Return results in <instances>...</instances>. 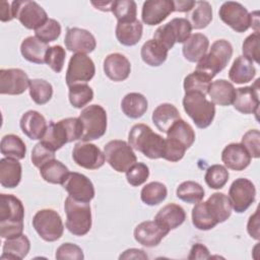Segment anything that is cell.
<instances>
[{"mask_svg": "<svg viewBox=\"0 0 260 260\" xmlns=\"http://www.w3.org/2000/svg\"><path fill=\"white\" fill-rule=\"evenodd\" d=\"M83 126L79 118H66L58 122H50L41 142L53 151L66 143L81 139Z\"/></svg>", "mask_w": 260, "mask_h": 260, "instance_id": "obj_1", "label": "cell"}, {"mask_svg": "<svg viewBox=\"0 0 260 260\" xmlns=\"http://www.w3.org/2000/svg\"><path fill=\"white\" fill-rule=\"evenodd\" d=\"M128 143L150 159L162 158L165 138L154 133L148 125L135 124L128 134Z\"/></svg>", "mask_w": 260, "mask_h": 260, "instance_id": "obj_2", "label": "cell"}, {"mask_svg": "<svg viewBox=\"0 0 260 260\" xmlns=\"http://www.w3.org/2000/svg\"><path fill=\"white\" fill-rule=\"evenodd\" d=\"M233 56L232 44L223 39L216 40L206 53L198 62L196 71L202 72L213 78L217 73L225 68Z\"/></svg>", "mask_w": 260, "mask_h": 260, "instance_id": "obj_3", "label": "cell"}, {"mask_svg": "<svg viewBox=\"0 0 260 260\" xmlns=\"http://www.w3.org/2000/svg\"><path fill=\"white\" fill-rule=\"evenodd\" d=\"M66 229L74 236H84L91 229V208L89 202H82L68 196L65 199Z\"/></svg>", "mask_w": 260, "mask_h": 260, "instance_id": "obj_4", "label": "cell"}, {"mask_svg": "<svg viewBox=\"0 0 260 260\" xmlns=\"http://www.w3.org/2000/svg\"><path fill=\"white\" fill-rule=\"evenodd\" d=\"M183 108L187 115L193 120L197 128L205 129L211 125L215 116V106L211 101L200 92L185 93Z\"/></svg>", "mask_w": 260, "mask_h": 260, "instance_id": "obj_5", "label": "cell"}, {"mask_svg": "<svg viewBox=\"0 0 260 260\" xmlns=\"http://www.w3.org/2000/svg\"><path fill=\"white\" fill-rule=\"evenodd\" d=\"M79 120L83 126L81 141L89 142L105 135L107 131V113L100 105H90L79 114Z\"/></svg>", "mask_w": 260, "mask_h": 260, "instance_id": "obj_6", "label": "cell"}, {"mask_svg": "<svg viewBox=\"0 0 260 260\" xmlns=\"http://www.w3.org/2000/svg\"><path fill=\"white\" fill-rule=\"evenodd\" d=\"M32 226L46 242L59 240L64 233V224L60 214L53 209H41L32 218Z\"/></svg>", "mask_w": 260, "mask_h": 260, "instance_id": "obj_7", "label": "cell"}, {"mask_svg": "<svg viewBox=\"0 0 260 260\" xmlns=\"http://www.w3.org/2000/svg\"><path fill=\"white\" fill-rule=\"evenodd\" d=\"M13 18L27 29H37L41 27L49 18L45 9L36 1L16 0L11 3Z\"/></svg>", "mask_w": 260, "mask_h": 260, "instance_id": "obj_8", "label": "cell"}, {"mask_svg": "<svg viewBox=\"0 0 260 260\" xmlns=\"http://www.w3.org/2000/svg\"><path fill=\"white\" fill-rule=\"evenodd\" d=\"M104 154L107 162L118 173L126 171L137 162L133 148L124 140H111L104 146Z\"/></svg>", "mask_w": 260, "mask_h": 260, "instance_id": "obj_9", "label": "cell"}, {"mask_svg": "<svg viewBox=\"0 0 260 260\" xmlns=\"http://www.w3.org/2000/svg\"><path fill=\"white\" fill-rule=\"evenodd\" d=\"M95 73V66L93 61L85 54L76 53L71 56L67 71L66 84L71 86L77 83H86L92 79Z\"/></svg>", "mask_w": 260, "mask_h": 260, "instance_id": "obj_10", "label": "cell"}, {"mask_svg": "<svg viewBox=\"0 0 260 260\" xmlns=\"http://www.w3.org/2000/svg\"><path fill=\"white\" fill-rule=\"evenodd\" d=\"M228 197L233 209L238 213H242L255 201L256 188L250 180L246 178H239L232 183Z\"/></svg>", "mask_w": 260, "mask_h": 260, "instance_id": "obj_11", "label": "cell"}, {"mask_svg": "<svg viewBox=\"0 0 260 260\" xmlns=\"http://www.w3.org/2000/svg\"><path fill=\"white\" fill-rule=\"evenodd\" d=\"M220 19L237 32H245L250 28V13L239 2L226 1L219 8Z\"/></svg>", "mask_w": 260, "mask_h": 260, "instance_id": "obj_12", "label": "cell"}, {"mask_svg": "<svg viewBox=\"0 0 260 260\" xmlns=\"http://www.w3.org/2000/svg\"><path fill=\"white\" fill-rule=\"evenodd\" d=\"M72 158L77 166L86 170H98L106 160L104 152L95 144L83 141L74 145Z\"/></svg>", "mask_w": 260, "mask_h": 260, "instance_id": "obj_13", "label": "cell"}, {"mask_svg": "<svg viewBox=\"0 0 260 260\" xmlns=\"http://www.w3.org/2000/svg\"><path fill=\"white\" fill-rule=\"evenodd\" d=\"M63 188L67 191L70 197L82 202H90L94 197V187L92 182L83 174L72 172L68 174Z\"/></svg>", "mask_w": 260, "mask_h": 260, "instance_id": "obj_14", "label": "cell"}, {"mask_svg": "<svg viewBox=\"0 0 260 260\" xmlns=\"http://www.w3.org/2000/svg\"><path fill=\"white\" fill-rule=\"evenodd\" d=\"M27 74L19 68L0 70V93L18 95L23 93L29 85Z\"/></svg>", "mask_w": 260, "mask_h": 260, "instance_id": "obj_15", "label": "cell"}, {"mask_svg": "<svg viewBox=\"0 0 260 260\" xmlns=\"http://www.w3.org/2000/svg\"><path fill=\"white\" fill-rule=\"evenodd\" d=\"M259 81L256 79L251 86H244L236 88L235 99L233 102L234 108L242 114L258 115L259 111Z\"/></svg>", "mask_w": 260, "mask_h": 260, "instance_id": "obj_16", "label": "cell"}, {"mask_svg": "<svg viewBox=\"0 0 260 260\" xmlns=\"http://www.w3.org/2000/svg\"><path fill=\"white\" fill-rule=\"evenodd\" d=\"M169 230L155 220H145L134 229L135 241L144 247H155L169 234Z\"/></svg>", "mask_w": 260, "mask_h": 260, "instance_id": "obj_17", "label": "cell"}, {"mask_svg": "<svg viewBox=\"0 0 260 260\" xmlns=\"http://www.w3.org/2000/svg\"><path fill=\"white\" fill-rule=\"evenodd\" d=\"M65 47L68 51L80 54L91 53L96 47V41L93 35L83 28L69 27L67 28L64 39Z\"/></svg>", "mask_w": 260, "mask_h": 260, "instance_id": "obj_18", "label": "cell"}, {"mask_svg": "<svg viewBox=\"0 0 260 260\" xmlns=\"http://www.w3.org/2000/svg\"><path fill=\"white\" fill-rule=\"evenodd\" d=\"M172 12H174L172 0H147L142 5L141 18L147 25H156L161 23Z\"/></svg>", "mask_w": 260, "mask_h": 260, "instance_id": "obj_19", "label": "cell"}, {"mask_svg": "<svg viewBox=\"0 0 260 260\" xmlns=\"http://www.w3.org/2000/svg\"><path fill=\"white\" fill-rule=\"evenodd\" d=\"M24 207L22 202L11 194L0 195V224L23 223Z\"/></svg>", "mask_w": 260, "mask_h": 260, "instance_id": "obj_20", "label": "cell"}, {"mask_svg": "<svg viewBox=\"0 0 260 260\" xmlns=\"http://www.w3.org/2000/svg\"><path fill=\"white\" fill-rule=\"evenodd\" d=\"M104 72L113 81H124L131 72L130 61L120 53L110 54L104 60Z\"/></svg>", "mask_w": 260, "mask_h": 260, "instance_id": "obj_21", "label": "cell"}, {"mask_svg": "<svg viewBox=\"0 0 260 260\" xmlns=\"http://www.w3.org/2000/svg\"><path fill=\"white\" fill-rule=\"evenodd\" d=\"M19 126L23 134L29 139L41 140L47 130L48 124L45 117L41 113L29 110L21 116Z\"/></svg>", "mask_w": 260, "mask_h": 260, "instance_id": "obj_22", "label": "cell"}, {"mask_svg": "<svg viewBox=\"0 0 260 260\" xmlns=\"http://www.w3.org/2000/svg\"><path fill=\"white\" fill-rule=\"evenodd\" d=\"M251 156L241 143H230L221 152V160L228 169L243 171L251 162Z\"/></svg>", "mask_w": 260, "mask_h": 260, "instance_id": "obj_23", "label": "cell"}, {"mask_svg": "<svg viewBox=\"0 0 260 260\" xmlns=\"http://www.w3.org/2000/svg\"><path fill=\"white\" fill-rule=\"evenodd\" d=\"M209 47L208 38L200 32L191 35L184 43L182 52L185 59L189 62H198L206 53Z\"/></svg>", "mask_w": 260, "mask_h": 260, "instance_id": "obj_24", "label": "cell"}, {"mask_svg": "<svg viewBox=\"0 0 260 260\" xmlns=\"http://www.w3.org/2000/svg\"><path fill=\"white\" fill-rule=\"evenodd\" d=\"M186 219L184 208L176 203H169L161 207L154 216V220L169 231L179 228Z\"/></svg>", "mask_w": 260, "mask_h": 260, "instance_id": "obj_25", "label": "cell"}, {"mask_svg": "<svg viewBox=\"0 0 260 260\" xmlns=\"http://www.w3.org/2000/svg\"><path fill=\"white\" fill-rule=\"evenodd\" d=\"M22 168L18 159L3 157L0 159V184L4 188H15L21 180Z\"/></svg>", "mask_w": 260, "mask_h": 260, "instance_id": "obj_26", "label": "cell"}, {"mask_svg": "<svg viewBox=\"0 0 260 260\" xmlns=\"http://www.w3.org/2000/svg\"><path fill=\"white\" fill-rule=\"evenodd\" d=\"M48 49V44L41 41L36 36L25 38L20 45V53L22 57L25 60L36 64L45 63Z\"/></svg>", "mask_w": 260, "mask_h": 260, "instance_id": "obj_27", "label": "cell"}, {"mask_svg": "<svg viewBox=\"0 0 260 260\" xmlns=\"http://www.w3.org/2000/svg\"><path fill=\"white\" fill-rule=\"evenodd\" d=\"M236 88L230 81L225 79H217L210 83L207 94L214 105L230 106L235 99Z\"/></svg>", "mask_w": 260, "mask_h": 260, "instance_id": "obj_28", "label": "cell"}, {"mask_svg": "<svg viewBox=\"0 0 260 260\" xmlns=\"http://www.w3.org/2000/svg\"><path fill=\"white\" fill-rule=\"evenodd\" d=\"M152 122L155 127L162 133H167L171 126L181 119L178 109L169 103H164L157 106L152 112Z\"/></svg>", "mask_w": 260, "mask_h": 260, "instance_id": "obj_29", "label": "cell"}, {"mask_svg": "<svg viewBox=\"0 0 260 260\" xmlns=\"http://www.w3.org/2000/svg\"><path fill=\"white\" fill-rule=\"evenodd\" d=\"M205 204L209 213L217 223L225 221L232 214L233 207L231 201L223 193H213L205 201Z\"/></svg>", "mask_w": 260, "mask_h": 260, "instance_id": "obj_30", "label": "cell"}, {"mask_svg": "<svg viewBox=\"0 0 260 260\" xmlns=\"http://www.w3.org/2000/svg\"><path fill=\"white\" fill-rule=\"evenodd\" d=\"M143 25L141 21L118 22L116 25V38L120 44L131 47L135 46L142 38Z\"/></svg>", "mask_w": 260, "mask_h": 260, "instance_id": "obj_31", "label": "cell"}, {"mask_svg": "<svg viewBox=\"0 0 260 260\" xmlns=\"http://www.w3.org/2000/svg\"><path fill=\"white\" fill-rule=\"evenodd\" d=\"M30 249V242L25 235H20L15 238L6 239L2 248L1 259H12V260H20L26 257Z\"/></svg>", "mask_w": 260, "mask_h": 260, "instance_id": "obj_32", "label": "cell"}, {"mask_svg": "<svg viewBox=\"0 0 260 260\" xmlns=\"http://www.w3.org/2000/svg\"><path fill=\"white\" fill-rule=\"evenodd\" d=\"M256 69L253 62L245 58L244 56H239L234 62L229 70V78L231 81L237 84H244L252 81L255 77Z\"/></svg>", "mask_w": 260, "mask_h": 260, "instance_id": "obj_33", "label": "cell"}, {"mask_svg": "<svg viewBox=\"0 0 260 260\" xmlns=\"http://www.w3.org/2000/svg\"><path fill=\"white\" fill-rule=\"evenodd\" d=\"M148 108V102L146 98L139 92L127 93L122 102V112L130 119H138L142 117Z\"/></svg>", "mask_w": 260, "mask_h": 260, "instance_id": "obj_34", "label": "cell"}, {"mask_svg": "<svg viewBox=\"0 0 260 260\" xmlns=\"http://www.w3.org/2000/svg\"><path fill=\"white\" fill-rule=\"evenodd\" d=\"M168 52L169 50L152 39L142 45L140 55L145 64L151 67H157L165 63L168 58Z\"/></svg>", "mask_w": 260, "mask_h": 260, "instance_id": "obj_35", "label": "cell"}, {"mask_svg": "<svg viewBox=\"0 0 260 260\" xmlns=\"http://www.w3.org/2000/svg\"><path fill=\"white\" fill-rule=\"evenodd\" d=\"M69 174L68 168L56 158L47 161L40 168V175L42 178L51 184L62 185Z\"/></svg>", "mask_w": 260, "mask_h": 260, "instance_id": "obj_36", "label": "cell"}, {"mask_svg": "<svg viewBox=\"0 0 260 260\" xmlns=\"http://www.w3.org/2000/svg\"><path fill=\"white\" fill-rule=\"evenodd\" d=\"M0 151L5 157L22 159L26 153V146L22 139L14 134L4 135L0 142Z\"/></svg>", "mask_w": 260, "mask_h": 260, "instance_id": "obj_37", "label": "cell"}, {"mask_svg": "<svg viewBox=\"0 0 260 260\" xmlns=\"http://www.w3.org/2000/svg\"><path fill=\"white\" fill-rule=\"evenodd\" d=\"M167 137L179 141L188 149L195 141V132L190 124L183 119H179L168 130Z\"/></svg>", "mask_w": 260, "mask_h": 260, "instance_id": "obj_38", "label": "cell"}, {"mask_svg": "<svg viewBox=\"0 0 260 260\" xmlns=\"http://www.w3.org/2000/svg\"><path fill=\"white\" fill-rule=\"evenodd\" d=\"M167 187L160 182H150L146 184L140 192L141 201L149 206L161 203L167 198Z\"/></svg>", "mask_w": 260, "mask_h": 260, "instance_id": "obj_39", "label": "cell"}, {"mask_svg": "<svg viewBox=\"0 0 260 260\" xmlns=\"http://www.w3.org/2000/svg\"><path fill=\"white\" fill-rule=\"evenodd\" d=\"M203 187L194 181H185L181 183L176 191V195L179 199L190 204H196L200 202L204 197Z\"/></svg>", "mask_w": 260, "mask_h": 260, "instance_id": "obj_40", "label": "cell"}, {"mask_svg": "<svg viewBox=\"0 0 260 260\" xmlns=\"http://www.w3.org/2000/svg\"><path fill=\"white\" fill-rule=\"evenodd\" d=\"M211 81L212 78H210L208 75L195 70L184 78L183 86L185 93L200 92L206 95Z\"/></svg>", "mask_w": 260, "mask_h": 260, "instance_id": "obj_41", "label": "cell"}, {"mask_svg": "<svg viewBox=\"0 0 260 260\" xmlns=\"http://www.w3.org/2000/svg\"><path fill=\"white\" fill-rule=\"evenodd\" d=\"M28 91L31 100L37 105H45L52 99L53 86L45 79L35 78L29 80Z\"/></svg>", "mask_w": 260, "mask_h": 260, "instance_id": "obj_42", "label": "cell"}, {"mask_svg": "<svg viewBox=\"0 0 260 260\" xmlns=\"http://www.w3.org/2000/svg\"><path fill=\"white\" fill-rule=\"evenodd\" d=\"M189 20L192 29L205 28L212 20V7L207 1H196L195 8Z\"/></svg>", "mask_w": 260, "mask_h": 260, "instance_id": "obj_43", "label": "cell"}, {"mask_svg": "<svg viewBox=\"0 0 260 260\" xmlns=\"http://www.w3.org/2000/svg\"><path fill=\"white\" fill-rule=\"evenodd\" d=\"M68 98L70 104L76 108L81 109L89 104L93 99V90L86 83H77L69 86Z\"/></svg>", "mask_w": 260, "mask_h": 260, "instance_id": "obj_44", "label": "cell"}, {"mask_svg": "<svg viewBox=\"0 0 260 260\" xmlns=\"http://www.w3.org/2000/svg\"><path fill=\"white\" fill-rule=\"evenodd\" d=\"M192 223L200 231H209L213 229L217 222L209 213L205 202H198L192 209Z\"/></svg>", "mask_w": 260, "mask_h": 260, "instance_id": "obj_45", "label": "cell"}, {"mask_svg": "<svg viewBox=\"0 0 260 260\" xmlns=\"http://www.w3.org/2000/svg\"><path fill=\"white\" fill-rule=\"evenodd\" d=\"M118 22H129L136 20L137 6L133 0H116L113 2L112 10Z\"/></svg>", "mask_w": 260, "mask_h": 260, "instance_id": "obj_46", "label": "cell"}, {"mask_svg": "<svg viewBox=\"0 0 260 260\" xmlns=\"http://www.w3.org/2000/svg\"><path fill=\"white\" fill-rule=\"evenodd\" d=\"M229 171L224 166L212 165L205 173L204 180L206 185L211 189H221L229 181Z\"/></svg>", "mask_w": 260, "mask_h": 260, "instance_id": "obj_47", "label": "cell"}, {"mask_svg": "<svg viewBox=\"0 0 260 260\" xmlns=\"http://www.w3.org/2000/svg\"><path fill=\"white\" fill-rule=\"evenodd\" d=\"M36 37L45 43L56 41L61 34L60 23L53 18H49L41 27L35 30Z\"/></svg>", "mask_w": 260, "mask_h": 260, "instance_id": "obj_48", "label": "cell"}, {"mask_svg": "<svg viewBox=\"0 0 260 260\" xmlns=\"http://www.w3.org/2000/svg\"><path fill=\"white\" fill-rule=\"evenodd\" d=\"M66 52L65 49L60 45H55L52 47H49L45 63L56 73H60L63 69L64 62H65Z\"/></svg>", "mask_w": 260, "mask_h": 260, "instance_id": "obj_49", "label": "cell"}, {"mask_svg": "<svg viewBox=\"0 0 260 260\" xmlns=\"http://www.w3.org/2000/svg\"><path fill=\"white\" fill-rule=\"evenodd\" d=\"M259 47H260V34L259 32H252L249 35L242 46L243 56L250 60L251 62H255L259 64Z\"/></svg>", "mask_w": 260, "mask_h": 260, "instance_id": "obj_50", "label": "cell"}, {"mask_svg": "<svg viewBox=\"0 0 260 260\" xmlns=\"http://www.w3.org/2000/svg\"><path fill=\"white\" fill-rule=\"evenodd\" d=\"M149 177V169L143 162H135L126 171L127 182L134 187H138L146 182Z\"/></svg>", "mask_w": 260, "mask_h": 260, "instance_id": "obj_51", "label": "cell"}, {"mask_svg": "<svg viewBox=\"0 0 260 260\" xmlns=\"http://www.w3.org/2000/svg\"><path fill=\"white\" fill-rule=\"evenodd\" d=\"M186 147L179 141L172 138H165V146L162 152V158L169 161H179L181 160L186 152Z\"/></svg>", "mask_w": 260, "mask_h": 260, "instance_id": "obj_52", "label": "cell"}, {"mask_svg": "<svg viewBox=\"0 0 260 260\" xmlns=\"http://www.w3.org/2000/svg\"><path fill=\"white\" fill-rule=\"evenodd\" d=\"M241 144L246 148L251 157L260 156V132L257 129L248 130L242 137Z\"/></svg>", "mask_w": 260, "mask_h": 260, "instance_id": "obj_53", "label": "cell"}, {"mask_svg": "<svg viewBox=\"0 0 260 260\" xmlns=\"http://www.w3.org/2000/svg\"><path fill=\"white\" fill-rule=\"evenodd\" d=\"M172 25L176 37V43H184L190 36L192 31V26L190 21L184 17H176L169 21Z\"/></svg>", "mask_w": 260, "mask_h": 260, "instance_id": "obj_54", "label": "cell"}, {"mask_svg": "<svg viewBox=\"0 0 260 260\" xmlns=\"http://www.w3.org/2000/svg\"><path fill=\"white\" fill-rule=\"evenodd\" d=\"M153 40L162 45L167 50H170L174 47L176 44V37L170 22H167L166 24H162L155 29L153 34Z\"/></svg>", "mask_w": 260, "mask_h": 260, "instance_id": "obj_55", "label": "cell"}, {"mask_svg": "<svg viewBox=\"0 0 260 260\" xmlns=\"http://www.w3.org/2000/svg\"><path fill=\"white\" fill-rule=\"evenodd\" d=\"M54 158H55V151L48 148L41 141L39 143H37L31 150L30 159H31L32 165L36 168L40 169L47 161L54 159Z\"/></svg>", "mask_w": 260, "mask_h": 260, "instance_id": "obj_56", "label": "cell"}, {"mask_svg": "<svg viewBox=\"0 0 260 260\" xmlns=\"http://www.w3.org/2000/svg\"><path fill=\"white\" fill-rule=\"evenodd\" d=\"M55 258L58 260H82L84 258L82 249L72 243H64L58 247Z\"/></svg>", "mask_w": 260, "mask_h": 260, "instance_id": "obj_57", "label": "cell"}, {"mask_svg": "<svg viewBox=\"0 0 260 260\" xmlns=\"http://www.w3.org/2000/svg\"><path fill=\"white\" fill-rule=\"evenodd\" d=\"M247 231L250 237H252L255 240H259L260 233H259V211L258 209L255 211L254 214H252L249 217L248 223H247Z\"/></svg>", "mask_w": 260, "mask_h": 260, "instance_id": "obj_58", "label": "cell"}, {"mask_svg": "<svg viewBox=\"0 0 260 260\" xmlns=\"http://www.w3.org/2000/svg\"><path fill=\"white\" fill-rule=\"evenodd\" d=\"M210 257L211 256L207 247L200 243H197L192 246L188 259H209Z\"/></svg>", "mask_w": 260, "mask_h": 260, "instance_id": "obj_59", "label": "cell"}, {"mask_svg": "<svg viewBox=\"0 0 260 260\" xmlns=\"http://www.w3.org/2000/svg\"><path fill=\"white\" fill-rule=\"evenodd\" d=\"M147 258H148V256L144 253L143 250L135 249V248L127 249L119 256L120 260H122V259H147Z\"/></svg>", "mask_w": 260, "mask_h": 260, "instance_id": "obj_60", "label": "cell"}, {"mask_svg": "<svg viewBox=\"0 0 260 260\" xmlns=\"http://www.w3.org/2000/svg\"><path fill=\"white\" fill-rule=\"evenodd\" d=\"M174 3V11L177 12H188L193 9L196 5V1L194 0H176Z\"/></svg>", "mask_w": 260, "mask_h": 260, "instance_id": "obj_61", "label": "cell"}, {"mask_svg": "<svg viewBox=\"0 0 260 260\" xmlns=\"http://www.w3.org/2000/svg\"><path fill=\"white\" fill-rule=\"evenodd\" d=\"M13 19L12 15V9L11 6L9 5L8 2L6 1H1V6H0V20L2 22L10 21Z\"/></svg>", "mask_w": 260, "mask_h": 260, "instance_id": "obj_62", "label": "cell"}, {"mask_svg": "<svg viewBox=\"0 0 260 260\" xmlns=\"http://www.w3.org/2000/svg\"><path fill=\"white\" fill-rule=\"evenodd\" d=\"M114 1H91V5H93L96 9L102 10V11H111L112 10V5Z\"/></svg>", "mask_w": 260, "mask_h": 260, "instance_id": "obj_63", "label": "cell"}, {"mask_svg": "<svg viewBox=\"0 0 260 260\" xmlns=\"http://www.w3.org/2000/svg\"><path fill=\"white\" fill-rule=\"evenodd\" d=\"M250 27H252L255 32H259V11L250 13Z\"/></svg>", "mask_w": 260, "mask_h": 260, "instance_id": "obj_64", "label": "cell"}]
</instances>
